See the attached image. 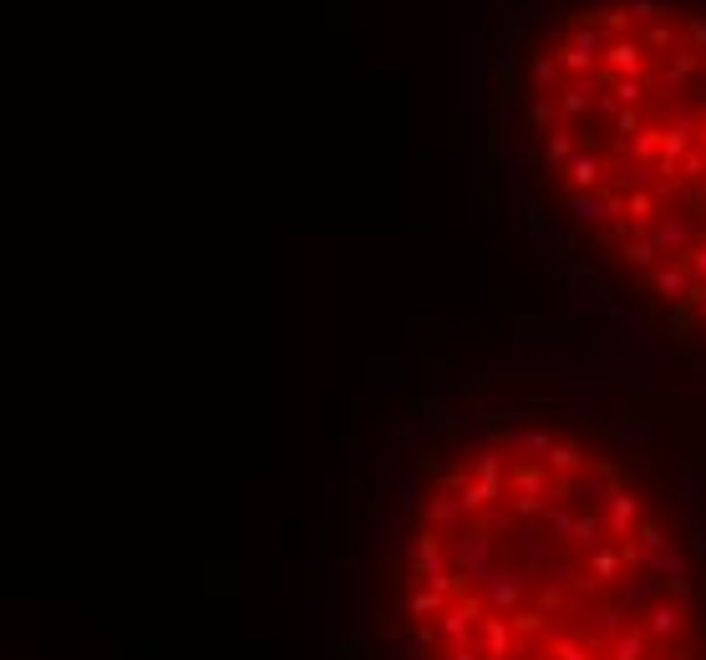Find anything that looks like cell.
<instances>
[{
    "label": "cell",
    "mask_w": 706,
    "mask_h": 660,
    "mask_svg": "<svg viewBox=\"0 0 706 660\" xmlns=\"http://www.w3.org/2000/svg\"><path fill=\"white\" fill-rule=\"evenodd\" d=\"M396 635L402 660H706V574L620 457L523 432L422 498Z\"/></svg>",
    "instance_id": "cell-1"
},
{
    "label": "cell",
    "mask_w": 706,
    "mask_h": 660,
    "mask_svg": "<svg viewBox=\"0 0 706 660\" xmlns=\"http://www.w3.org/2000/svg\"><path fill=\"white\" fill-rule=\"evenodd\" d=\"M610 61V57H605ZM625 82L610 61L590 86L539 102L544 173L569 224L590 229L640 295L665 300L676 336H706V102Z\"/></svg>",
    "instance_id": "cell-2"
}]
</instances>
